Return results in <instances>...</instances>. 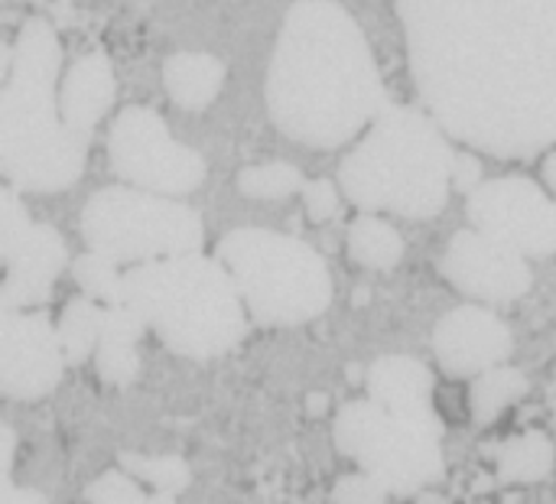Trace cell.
I'll list each match as a JSON object with an SVG mask.
<instances>
[{"mask_svg":"<svg viewBox=\"0 0 556 504\" xmlns=\"http://www.w3.org/2000/svg\"><path fill=\"white\" fill-rule=\"evenodd\" d=\"M430 117L495 156L556 143V0H401Z\"/></svg>","mask_w":556,"mask_h":504,"instance_id":"1","label":"cell"},{"mask_svg":"<svg viewBox=\"0 0 556 504\" xmlns=\"http://www.w3.org/2000/svg\"><path fill=\"white\" fill-rule=\"evenodd\" d=\"M274 124L306 147L332 150L375 124L391 104L362 26L336 0L287 10L267 72Z\"/></svg>","mask_w":556,"mask_h":504,"instance_id":"2","label":"cell"},{"mask_svg":"<svg viewBox=\"0 0 556 504\" xmlns=\"http://www.w3.org/2000/svg\"><path fill=\"white\" fill-rule=\"evenodd\" d=\"M59 62L52 26L26 20L0 91V169L13 189L62 192L85 169L88 134L72 130L52 101Z\"/></svg>","mask_w":556,"mask_h":504,"instance_id":"3","label":"cell"},{"mask_svg":"<svg viewBox=\"0 0 556 504\" xmlns=\"http://www.w3.org/2000/svg\"><path fill=\"white\" fill-rule=\"evenodd\" d=\"M117 303L134 310L176 355L199 362L225 355L248 332V306L231 274L202 254L130 267Z\"/></svg>","mask_w":556,"mask_h":504,"instance_id":"4","label":"cell"},{"mask_svg":"<svg viewBox=\"0 0 556 504\" xmlns=\"http://www.w3.org/2000/svg\"><path fill=\"white\" fill-rule=\"evenodd\" d=\"M453 166L456 153L440 124L417 108L391 104L345 156L339 182L358 209L433 218L450 199Z\"/></svg>","mask_w":556,"mask_h":504,"instance_id":"5","label":"cell"},{"mask_svg":"<svg viewBox=\"0 0 556 504\" xmlns=\"http://www.w3.org/2000/svg\"><path fill=\"white\" fill-rule=\"evenodd\" d=\"M218 261L231 274L248 313L264 326L309 323L332 300L326 261L300 238L238 228L218 241Z\"/></svg>","mask_w":556,"mask_h":504,"instance_id":"6","label":"cell"},{"mask_svg":"<svg viewBox=\"0 0 556 504\" xmlns=\"http://www.w3.org/2000/svg\"><path fill=\"white\" fill-rule=\"evenodd\" d=\"M81 235L94 254L114 264H150L195 254L202 218L182 202L140 189H101L81 212Z\"/></svg>","mask_w":556,"mask_h":504,"instance_id":"7","label":"cell"},{"mask_svg":"<svg viewBox=\"0 0 556 504\" xmlns=\"http://www.w3.org/2000/svg\"><path fill=\"white\" fill-rule=\"evenodd\" d=\"M443 427L404 420L381 404L352 401L336 417V446L391 495H414L443 476Z\"/></svg>","mask_w":556,"mask_h":504,"instance_id":"8","label":"cell"},{"mask_svg":"<svg viewBox=\"0 0 556 504\" xmlns=\"http://www.w3.org/2000/svg\"><path fill=\"white\" fill-rule=\"evenodd\" d=\"M108 156L117 176L150 192L182 196L205 179V160L179 143L156 111L140 104L117 114L108 134Z\"/></svg>","mask_w":556,"mask_h":504,"instance_id":"9","label":"cell"},{"mask_svg":"<svg viewBox=\"0 0 556 504\" xmlns=\"http://www.w3.org/2000/svg\"><path fill=\"white\" fill-rule=\"evenodd\" d=\"M469 222L476 231L528 257L556 251V199L525 176H502L469 192Z\"/></svg>","mask_w":556,"mask_h":504,"instance_id":"10","label":"cell"},{"mask_svg":"<svg viewBox=\"0 0 556 504\" xmlns=\"http://www.w3.org/2000/svg\"><path fill=\"white\" fill-rule=\"evenodd\" d=\"M65 368L59 329L42 313L0 316V391L13 401L49 394Z\"/></svg>","mask_w":556,"mask_h":504,"instance_id":"11","label":"cell"},{"mask_svg":"<svg viewBox=\"0 0 556 504\" xmlns=\"http://www.w3.org/2000/svg\"><path fill=\"white\" fill-rule=\"evenodd\" d=\"M440 270L456 290L489 303H508L531 290V267L525 254L476 228L459 231L450 241Z\"/></svg>","mask_w":556,"mask_h":504,"instance_id":"12","label":"cell"},{"mask_svg":"<svg viewBox=\"0 0 556 504\" xmlns=\"http://www.w3.org/2000/svg\"><path fill=\"white\" fill-rule=\"evenodd\" d=\"M433 349L446 375L472 378L502 368L511 355V332L495 313L482 306H459L437 323Z\"/></svg>","mask_w":556,"mask_h":504,"instance_id":"13","label":"cell"},{"mask_svg":"<svg viewBox=\"0 0 556 504\" xmlns=\"http://www.w3.org/2000/svg\"><path fill=\"white\" fill-rule=\"evenodd\" d=\"M65 241L59 238L55 228L29 222L13 241L0 244V261H3V293L0 306L7 313H16L23 306H39L46 303L52 280L65 267Z\"/></svg>","mask_w":556,"mask_h":504,"instance_id":"14","label":"cell"},{"mask_svg":"<svg viewBox=\"0 0 556 504\" xmlns=\"http://www.w3.org/2000/svg\"><path fill=\"white\" fill-rule=\"evenodd\" d=\"M368 398L404 420L443 427L433 411V375L417 358L407 355L378 358L368 368Z\"/></svg>","mask_w":556,"mask_h":504,"instance_id":"15","label":"cell"},{"mask_svg":"<svg viewBox=\"0 0 556 504\" xmlns=\"http://www.w3.org/2000/svg\"><path fill=\"white\" fill-rule=\"evenodd\" d=\"M114 94H117V81H114L111 59L104 52H88L68 68L62 81V94H59L62 121L78 134H91V127L114 104Z\"/></svg>","mask_w":556,"mask_h":504,"instance_id":"16","label":"cell"},{"mask_svg":"<svg viewBox=\"0 0 556 504\" xmlns=\"http://www.w3.org/2000/svg\"><path fill=\"white\" fill-rule=\"evenodd\" d=\"M163 85L179 108L202 111L225 85V62L208 52H176L163 65Z\"/></svg>","mask_w":556,"mask_h":504,"instance_id":"17","label":"cell"},{"mask_svg":"<svg viewBox=\"0 0 556 504\" xmlns=\"http://www.w3.org/2000/svg\"><path fill=\"white\" fill-rule=\"evenodd\" d=\"M349 254L371 270H391L404 257V238L384 218L362 215L349 228Z\"/></svg>","mask_w":556,"mask_h":504,"instance_id":"18","label":"cell"},{"mask_svg":"<svg viewBox=\"0 0 556 504\" xmlns=\"http://www.w3.org/2000/svg\"><path fill=\"white\" fill-rule=\"evenodd\" d=\"M554 472V443L544 433H521L498 450V476L505 482H541Z\"/></svg>","mask_w":556,"mask_h":504,"instance_id":"19","label":"cell"},{"mask_svg":"<svg viewBox=\"0 0 556 504\" xmlns=\"http://www.w3.org/2000/svg\"><path fill=\"white\" fill-rule=\"evenodd\" d=\"M101 326H104V306H98V300L78 297V300H72L65 306L55 329H59V342H62V352H65L68 365H78L91 352H98Z\"/></svg>","mask_w":556,"mask_h":504,"instance_id":"20","label":"cell"},{"mask_svg":"<svg viewBox=\"0 0 556 504\" xmlns=\"http://www.w3.org/2000/svg\"><path fill=\"white\" fill-rule=\"evenodd\" d=\"M525 394H528V378L518 368H492V371L479 375L469 391L472 417L479 424H492L495 417H502L505 407H511Z\"/></svg>","mask_w":556,"mask_h":504,"instance_id":"21","label":"cell"},{"mask_svg":"<svg viewBox=\"0 0 556 504\" xmlns=\"http://www.w3.org/2000/svg\"><path fill=\"white\" fill-rule=\"evenodd\" d=\"M121 469L163 495H179L192 482V472L179 456H121Z\"/></svg>","mask_w":556,"mask_h":504,"instance_id":"22","label":"cell"},{"mask_svg":"<svg viewBox=\"0 0 556 504\" xmlns=\"http://www.w3.org/2000/svg\"><path fill=\"white\" fill-rule=\"evenodd\" d=\"M238 189L248 199H287L306 189V182L303 173L290 163H264V166H248L238 176Z\"/></svg>","mask_w":556,"mask_h":504,"instance_id":"23","label":"cell"},{"mask_svg":"<svg viewBox=\"0 0 556 504\" xmlns=\"http://www.w3.org/2000/svg\"><path fill=\"white\" fill-rule=\"evenodd\" d=\"M75 280H78V287L85 290V297L114 306L117 297H121V280H124V274H121L117 264L108 261L104 254L88 251V254H81V257L75 261Z\"/></svg>","mask_w":556,"mask_h":504,"instance_id":"24","label":"cell"},{"mask_svg":"<svg viewBox=\"0 0 556 504\" xmlns=\"http://www.w3.org/2000/svg\"><path fill=\"white\" fill-rule=\"evenodd\" d=\"M88 504H176V495H163V492H153V495H143L137 479L127 476V472H108L101 476L91 489H88Z\"/></svg>","mask_w":556,"mask_h":504,"instance_id":"25","label":"cell"},{"mask_svg":"<svg viewBox=\"0 0 556 504\" xmlns=\"http://www.w3.org/2000/svg\"><path fill=\"white\" fill-rule=\"evenodd\" d=\"M94 365H98L101 381L124 388V385H130V381L137 378V371H140L137 345L101 339V342H98V352H94Z\"/></svg>","mask_w":556,"mask_h":504,"instance_id":"26","label":"cell"},{"mask_svg":"<svg viewBox=\"0 0 556 504\" xmlns=\"http://www.w3.org/2000/svg\"><path fill=\"white\" fill-rule=\"evenodd\" d=\"M388 495H391V492H388L378 479H371L368 472L339 479V482H336V492H332L336 504H384L388 502Z\"/></svg>","mask_w":556,"mask_h":504,"instance_id":"27","label":"cell"},{"mask_svg":"<svg viewBox=\"0 0 556 504\" xmlns=\"http://www.w3.org/2000/svg\"><path fill=\"white\" fill-rule=\"evenodd\" d=\"M303 196H306V215L313 222H329L339 212V189H336L332 179H313V182H306Z\"/></svg>","mask_w":556,"mask_h":504,"instance_id":"28","label":"cell"},{"mask_svg":"<svg viewBox=\"0 0 556 504\" xmlns=\"http://www.w3.org/2000/svg\"><path fill=\"white\" fill-rule=\"evenodd\" d=\"M26 225H29V215H26V209L20 205L16 192H13V189H3V192H0V244L13 241Z\"/></svg>","mask_w":556,"mask_h":504,"instance_id":"29","label":"cell"},{"mask_svg":"<svg viewBox=\"0 0 556 504\" xmlns=\"http://www.w3.org/2000/svg\"><path fill=\"white\" fill-rule=\"evenodd\" d=\"M479 176H482L479 160H476V156H469V153H456L453 186H456V189H463V192H476V189L482 186V182H479Z\"/></svg>","mask_w":556,"mask_h":504,"instance_id":"30","label":"cell"},{"mask_svg":"<svg viewBox=\"0 0 556 504\" xmlns=\"http://www.w3.org/2000/svg\"><path fill=\"white\" fill-rule=\"evenodd\" d=\"M13 446H16V440H13L10 427H3L0 430V489H3V499L13 492Z\"/></svg>","mask_w":556,"mask_h":504,"instance_id":"31","label":"cell"},{"mask_svg":"<svg viewBox=\"0 0 556 504\" xmlns=\"http://www.w3.org/2000/svg\"><path fill=\"white\" fill-rule=\"evenodd\" d=\"M3 504H49V499L42 495V492H36V489H13Z\"/></svg>","mask_w":556,"mask_h":504,"instance_id":"32","label":"cell"},{"mask_svg":"<svg viewBox=\"0 0 556 504\" xmlns=\"http://www.w3.org/2000/svg\"><path fill=\"white\" fill-rule=\"evenodd\" d=\"M544 179H547V186L554 189V199H556V150L547 156V163H544Z\"/></svg>","mask_w":556,"mask_h":504,"instance_id":"33","label":"cell"}]
</instances>
